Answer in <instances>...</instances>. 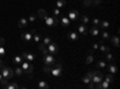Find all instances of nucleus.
Masks as SVG:
<instances>
[{"mask_svg": "<svg viewBox=\"0 0 120 89\" xmlns=\"http://www.w3.org/2000/svg\"><path fill=\"white\" fill-rule=\"evenodd\" d=\"M0 72H1V75H3V77L4 78H6V80H12L13 78V76H15V71L12 70L11 67H8V66H3L1 67V70H0Z\"/></svg>", "mask_w": 120, "mask_h": 89, "instance_id": "f257e3e1", "label": "nucleus"}, {"mask_svg": "<svg viewBox=\"0 0 120 89\" xmlns=\"http://www.w3.org/2000/svg\"><path fill=\"white\" fill-rule=\"evenodd\" d=\"M53 66L54 67H51V74L54 77L61 76V74H63V65H61V63H60V62H55V64Z\"/></svg>", "mask_w": 120, "mask_h": 89, "instance_id": "f03ea898", "label": "nucleus"}, {"mask_svg": "<svg viewBox=\"0 0 120 89\" xmlns=\"http://www.w3.org/2000/svg\"><path fill=\"white\" fill-rule=\"evenodd\" d=\"M55 58H54V55L53 54H51V53H47V54H45L43 55V63H45V65H49V66H52V65H54L55 64Z\"/></svg>", "mask_w": 120, "mask_h": 89, "instance_id": "7ed1b4c3", "label": "nucleus"}, {"mask_svg": "<svg viewBox=\"0 0 120 89\" xmlns=\"http://www.w3.org/2000/svg\"><path fill=\"white\" fill-rule=\"evenodd\" d=\"M45 22H46V25H48V27H56V25L60 23V21L56 18V16H55V17H49V16H47V17L45 18Z\"/></svg>", "mask_w": 120, "mask_h": 89, "instance_id": "20e7f679", "label": "nucleus"}, {"mask_svg": "<svg viewBox=\"0 0 120 89\" xmlns=\"http://www.w3.org/2000/svg\"><path fill=\"white\" fill-rule=\"evenodd\" d=\"M93 72H94V76L91 77V82L95 83V84H98L103 80V75L101 74V71H98V70H93Z\"/></svg>", "mask_w": 120, "mask_h": 89, "instance_id": "39448f33", "label": "nucleus"}, {"mask_svg": "<svg viewBox=\"0 0 120 89\" xmlns=\"http://www.w3.org/2000/svg\"><path fill=\"white\" fill-rule=\"evenodd\" d=\"M22 70L24 71V72H26V74H31L33 71H34V65L31 64V63H29V62H26V60H23L22 62Z\"/></svg>", "mask_w": 120, "mask_h": 89, "instance_id": "423d86ee", "label": "nucleus"}, {"mask_svg": "<svg viewBox=\"0 0 120 89\" xmlns=\"http://www.w3.org/2000/svg\"><path fill=\"white\" fill-rule=\"evenodd\" d=\"M47 49H48V53H51V54H56L59 52V47L55 42H51L49 45H47Z\"/></svg>", "mask_w": 120, "mask_h": 89, "instance_id": "0eeeda50", "label": "nucleus"}, {"mask_svg": "<svg viewBox=\"0 0 120 89\" xmlns=\"http://www.w3.org/2000/svg\"><path fill=\"white\" fill-rule=\"evenodd\" d=\"M67 18H68L71 22H76L77 19L79 18V12L77 11V10H72V11H70V12L67 13Z\"/></svg>", "mask_w": 120, "mask_h": 89, "instance_id": "6e6552de", "label": "nucleus"}, {"mask_svg": "<svg viewBox=\"0 0 120 89\" xmlns=\"http://www.w3.org/2000/svg\"><path fill=\"white\" fill-rule=\"evenodd\" d=\"M21 55L23 57L24 60H26V62H29V63H31V62L35 60V55H34L33 53H30V52H23Z\"/></svg>", "mask_w": 120, "mask_h": 89, "instance_id": "1a4fd4ad", "label": "nucleus"}, {"mask_svg": "<svg viewBox=\"0 0 120 89\" xmlns=\"http://www.w3.org/2000/svg\"><path fill=\"white\" fill-rule=\"evenodd\" d=\"M33 35H34V34H33L31 31H30V33H23L21 37H22V40H23V41H25V42H30V41L33 40Z\"/></svg>", "mask_w": 120, "mask_h": 89, "instance_id": "9d476101", "label": "nucleus"}, {"mask_svg": "<svg viewBox=\"0 0 120 89\" xmlns=\"http://www.w3.org/2000/svg\"><path fill=\"white\" fill-rule=\"evenodd\" d=\"M67 39H68L70 41H72V42L77 41L78 39H79V36H78V33H75V31H70V33L67 34Z\"/></svg>", "mask_w": 120, "mask_h": 89, "instance_id": "9b49d317", "label": "nucleus"}, {"mask_svg": "<svg viewBox=\"0 0 120 89\" xmlns=\"http://www.w3.org/2000/svg\"><path fill=\"white\" fill-rule=\"evenodd\" d=\"M108 71H109V74H112V75L116 74V71H118V67H116V65L114 64V62L109 64V66H108Z\"/></svg>", "mask_w": 120, "mask_h": 89, "instance_id": "f8f14e48", "label": "nucleus"}, {"mask_svg": "<svg viewBox=\"0 0 120 89\" xmlns=\"http://www.w3.org/2000/svg\"><path fill=\"white\" fill-rule=\"evenodd\" d=\"M78 34H81V35H86L88 34V29H86L85 24H81L78 27Z\"/></svg>", "mask_w": 120, "mask_h": 89, "instance_id": "ddd939ff", "label": "nucleus"}, {"mask_svg": "<svg viewBox=\"0 0 120 89\" xmlns=\"http://www.w3.org/2000/svg\"><path fill=\"white\" fill-rule=\"evenodd\" d=\"M4 88H5V89H17V88H19V85H18L17 83L12 82V83H7V84H5Z\"/></svg>", "mask_w": 120, "mask_h": 89, "instance_id": "4468645a", "label": "nucleus"}, {"mask_svg": "<svg viewBox=\"0 0 120 89\" xmlns=\"http://www.w3.org/2000/svg\"><path fill=\"white\" fill-rule=\"evenodd\" d=\"M37 15H38V17L41 18V19H45L48 15H47V11L46 10H43V8H40L38 10V12H37Z\"/></svg>", "mask_w": 120, "mask_h": 89, "instance_id": "2eb2a0df", "label": "nucleus"}, {"mask_svg": "<svg viewBox=\"0 0 120 89\" xmlns=\"http://www.w3.org/2000/svg\"><path fill=\"white\" fill-rule=\"evenodd\" d=\"M23 60H24V59H23L22 55H15L13 59H12V62H13L15 64H22Z\"/></svg>", "mask_w": 120, "mask_h": 89, "instance_id": "dca6fc26", "label": "nucleus"}, {"mask_svg": "<svg viewBox=\"0 0 120 89\" xmlns=\"http://www.w3.org/2000/svg\"><path fill=\"white\" fill-rule=\"evenodd\" d=\"M28 23L29 22H28L26 18H21V19H19V22H18V27L19 28H24V27H26Z\"/></svg>", "mask_w": 120, "mask_h": 89, "instance_id": "f3484780", "label": "nucleus"}, {"mask_svg": "<svg viewBox=\"0 0 120 89\" xmlns=\"http://www.w3.org/2000/svg\"><path fill=\"white\" fill-rule=\"evenodd\" d=\"M60 22H61V25L63 27H68L70 23H71V21H70L67 17H63L61 19H60Z\"/></svg>", "mask_w": 120, "mask_h": 89, "instance_id": "a211bd4d", "label": "nucleus"}, {"mask_svg": "<svg viewBox=\"0 0 120 89\" xmlns=\"http://www.w3.org/2000/svg\"><path fill=\"white\" fill-rule=\"evenodd\" d=\"M89 33H90V35H91V36H97V35L100 34V30H98V28L93 27V28L89 30Z\"/></svg>", "mask_w": 120, "mask_h": 89, "instance_id": "6ab92c4d", "label": "nucleus"}, {"mask_svg": "<svg viewBox=\"0 0 120 89\" xmlns=\"http://www.w3.org/2000/svg\"><path fill=\"white\" fill-rule=\"evenodd\" d=\"M38 49H40V51H41V53H42L43 55L48 53V49H47V46H45L43 43H40V45H38Z\"/></svg>", "mask_w": 120, "mask_h": 89, "instance_id": "aec40b11", "label": "nucleus"}, {"mask_svg": "<svg viewBox=\"0 0 120 89\" xmlns=\"http://www.w3.org/2000/svg\"><path fill=\"white\" fill-rule=\"evenodd\" d=\"M33 40H34L35 42H41V40H42V36H41V34H40V33H34Z\"/></svg>", "mask_w": 120, "mask_h": 89, "instance_id": "412c9836", "label": "nucleus"}, {"mask_svg": "<svg viewBox=\"0 0 120 89\" xmlns=\"http://www.w3.org/2000/svg\"><path fill=\"white\" fill-rule=\"evenodd\" d=\"M106 66H107V63L105 60H100V62L96 63V67L97 69H106Z\"/></svg>", "mask_w": 120, "mask_h": 89, "instance_id": "4be33fe9", "label": "nucleus"}, {"mask_svg": "<svg viewBox=\"0 0 120 89\" xmlns=\"http://www.w3.org/2000/svg\"><path fill=\"white\" fill-rule=\"evenodd\" d=\"M49 85L47 84V82H45V81H40L38 82V84H37V88L38 89H47Z\"/></svg>", "mask_w": 120, "mask_h": 89, "instance_id": "5701e85b", "label": "nucleus"}, {"mask_svg": "<svg viewBox=\"0 0 120 89\" xmlns=\"http://www.w3.org/2000/svg\"><path fill=\"white\" fill-rule=\"evenodd\" d=\"M65 4H66V0H56V7L58 8H63L65 7Z\"/></svg>", "mask_w": 120, "mask_h": 89, "instance_id": "b1692460", "label": "nucleus"}, {"mask_svg": "<svg viewBox=\"0 0 120 89\" xmlns=\"http://www.w3.org/2000/svg\"><path fill=\"white\" fill-rule=\"evenodd\" d=\"M111 41H112L113 46L119 47V37H118V36H112V37H111Z\"/></svg>", "mask_w": 120, "mask_h": 89, "instance_id": "393cba45", "label": "nucleus"}, {"mask_svg": "<svg viewBox=\"0 0 120 89\" xmlns=\"http://www.w3.org/2000/svg\"><path fill=\"white\" fill-rule=\"evenodd\" d=\"M105 54H106V60H107V62H109V63H113V62H114V57L109 53V52H107V53H105Z\"/></svg>", "mask_w": 120, "mask_h": 89, "instance_id": "a878e982", "label": "nucleus"}, {"mask_svg": "<svg viewBox=\"0 0 120 89\" xmlns=\"http://www.w3.org/2000/svg\"><path fill=\"white\" fill-rule=\"evenodd\" d=\"M105 81H107L109 84H111V83H113V81H114V77H113V75H112V74L107 75V76L105 77Z\"/></svg>", "mask_w": 120, "mask_h": 89, "instance_id": "bb28decb", "label": "nucleus"}, {"mask_svg": "<svg viewBox=\"0 0 120 89\" xmlns=\"http://www.w3.org/2000/svg\"><path fill=\"white\" fill-rule=\"evenodd\" d=\"M52 41H53V40H52V39L49 37V36H45V37H43V40H42V43H43L45 46H47V45L51 43Z\"/></svg>", "mask_w": 120, "mask_h": 89, "instance_id": "cd10ccee", "label": "nucleus"}, {"mask_svg": "<svg viewBox=\"0 0 120 89\" xmlns=\"http://www.w3.org/2000/svg\"><path fill=\"white\" fill-rule=\"evenodd\" d=\"M93 62H94V55L90 54V53H88V57H86V59H85V63H86V64H91Z\"/></svg>", "mask_w": 120, "mask_h": 89, "instance_id": "c85d7f7f", "label": "nucleus"}, {"mask_svg": "<svg viewBox=\"0 0 120 89\" xmlns=\"http://www.w3.org/2000/svg\"><path fill=\"white\" fill-rule=\"evenodd\" d=\"M98 48H100V51L103 52V53L109 52V47H107V46H105V45H98Z\"/></svg>", "mask_w": 120, "mask_h": 89, "instance_id": "c756f323", "label": "nucleus"}, {"mask_svg": "<svg viewBox=\"0 0 120 89\" xmlns=\"http://www.w3.org/2000/svg\"><path fill=\"white\" fill-rule=\"evenodd\" d=\"M89 17L86 16V15H83L82 17H81V22H82V24H86V23H89Z\"/></svg>", "mask_w": 120, "mask_h": 89, "instance_id": "7c9ffc66", "label": "nucleus"}, {"mask_svg": "<svg viewBox=\"0 0 120 89\" xmlns=\"http://www.w3.org/2000/svg\"><path fill=\"white\" fill-rule=\"evenodd\" d=\"M13 71H15V75H17V76H22L23 72H24V71L22 70V67H18V66L16 67V70H13Z\"/></svg>", "mask_w": 120, "mask_h": 89, "instance_id": "2f4dec72", "label": "nucleus"}, {"mask_svg": "<svg viewBox=\"0 0 120 89\" xmlns=\"http://www.w3.org/2000/svg\"><path fill=\"white\" fill-rule=\"evenodd\" d=\"M100 25H101L102 29H107V28L109 27V23H108L107 21H101V22H100Z\"/></svg>", "mask_w": 120, "mask_h": 89, "instance_id": "473e14b6", "label": "nucleus"}, {"mask_svg": "<svg viewBox=\"0 0 120 89\" xmlns=\"http://www.w3.org/2000/svg\"><path fill=\"white\" fill-rule=\"evenodd\" d=\"M101 36H102V39H103V40H108V39L111 37V36H109V33H108V31H106V30L101 33Z\"/></svg>", "mask_w": 120, "mask_h": 89, "instance_id": "72a5a7b5", "label": "nucleus"}, {"mask_svg": "<svg viewBox=\"0 0 120 89\" xmlns=\"http://www.w3.org/2000/svg\"><path fill=\"white\" fill-rule=\"evenodd\" d=\"M82 81H83V83H84V84H88V83H90V82H91V80H90V78H89L86 75L82 77Z\"/></svg>", "mask_w": 120, "mask_h": 89, "instance_id": "f704fd0d", "label": "nucleus"}, {"mask_svg": "<svg viewBox=\"0 0 120 89\" xmlns=\"http://www.w3.org/2000/svg\"><path fill=\"white\" fill-rule=\"evenodd\" d=\"M43 72H45L46 75H49V74H51V66H49V65H45Z\"/></svg>", "mask_w": 120, "mask_h": 89, "instance_id": "c9c22d12", "label": "nucleus"}, {"mask_svg": "<svg viewBox=\"0 0 120 89\" xmlns=\"http://www.w3.org/2000/svg\"><path fill=\"white\" fill-rule=\"evenodd\" d=\"M5 47L4 46H0V58H3L4 55H5Z\"/></svg>", "mask_w": 120, "mask_h": 89, "instance_id": "e433bc0d", "label": "nucleus"}, {"mask_svg": "<svg viewBox=\"0 0 120 89\" xmlns=\"http://www.w3.org/2000/svg\"><path fill=\"white\" fill-rule=\"evenodd\" d=\"M35 19H36V15H30V17H29V19H28V22L34 23V22H35Z\"/></svg>", "mask_w": 120, "mask_h": 89, "instance_id": "4c0bfd02", "label": "nucleus"}, {"mask_svg": "<svg viewBox=\"0 0 120 89\" xmlns=\"http://www.w3.org/2000/svg\"><path fill=\"white\" fill-rule=\"evenodd\" d=\"M83 4L84 6H90V5H93V0H83Z\"/></svg>", "mask_w": 120, "mask_h": 89, "instance_id": "58836bf2", "label": "nucleus"}, {"mask_svg": "<svg viewBox=\"0 0 120 89\" xmlns=\"http://www.w3.org/2000/svg\"><path fill=\"white\" fill-rule=\"evenodd\" d=\"M100 22H101V21H100L98 18H94V19H93V24H94V27L100 25Z\"/></svg>", "mask_w": 120, "mask_h": 89, "instance_id": "ea45409f", "label": "nucleus"}, {"mask_svg": "<svg viewBox=\"0 0 120 89\" xmlns=\"http://www.w3.org/2000/svg\"><path fill=\"white\" fill-rule=\"evenodd\" d=\"M53 13H54V16H59V15H60V8H58V7L54 8V10H53Z\"/></svg>", "mask_w": 120, "mask_h": 89, "instance_id": "a19ab883", "label": "nucleus"}, {"mask_svg": "<svg viewBox=\"0 0 120 89\" xmlns=\"http://www.w3.org/2000/svg\"><path fill=\"white\" fill-rule=\"evenodd\" d=\"M100 4H101V0H93V5H95V6H98Z\"/></svg>", "mask_w": 120, "mask_h": 89, "instance_id": "79ce46f5", "label": "nucleus"}, {"mask_svg": "<svg viewBox=\"0 0 120 89\" xmlns=\"http://www.w3.org/2000/svg\"><path fill=\"white\" fill-rule=\"evenodd\" d=\"M88 88H89V89H94V88H95V83H93V82L88 83Z\"/></svg>", "mask_w": 120, "mask_h": 89, "instance_id": "37998d69", "label": "nucleus"}, {"mask_svg": "<svg viewBox=\"0 0 120 89\" xmlns=\"http://www.w3.org/2000/svg\"><path fill=\"white\" fill-rule=\"evenodd\" d=\"M86 76H88V77L90 78V80H91V77L94 76V72H93V70H91V71H88V74H86Z\"/></svg>", "mask_w": 120, "mask_h": 89, "instance_id": "c03bdc74", "label": "nucleus"}, {"mask_svg": "<svg viewBox=\"0 0 120 89\" xmlns=\"http://www.w3.org/2000/svg\"><path fill=\"white\" fill-rule=\"evenodd\" d=\"M93 49H94V51L98 49V43H94V45H93Z\"/></svg>", "mask_w": 120, "mask_h": 89, "instance_id": "a18cd8bd", "label": "nucleus"}, {"mask_svg": "<svg viewBox=\"0 0 120 89\" xmlns=\"http://www.w3.org/2000/svg\"><path fill=\"white\" fill-rule=\"evenodd\" d=\"M4 43H5V40L3 37H0V46H4Z\"/></svg>", "mask_w": 120, "mask_h": 89, "instance_id": "49530a36", "label": "nucleus"}, {"mask_svg": "<svg viewBox=\"0 0 120 89\" xmlns=\"http://www.w3.org/2000/svg\"><path fill=\"white\" fill-rule=\"evenodd\" d=\"M3 66H4V63H3V60H1V58H0V70H1Z\"/></svg>", "mask_w": 120, "mask_h": 89, "instance_id": "de8ad7c7", "label": "nucleus"}, {"mask_svg": "<svg viewBox=\"0 0 120 89\" xmlns=\"http://www.w3.org/2000/svg\"><path fill=\"white\" fill-rule=\"evenodd\" d=\"M4 80V77H3V75H1V72H0V82H1Z\"/></svg>", "mask_w": 120, "mask_h": 89, "instance_id": "09e8293b", "label": "nucleus"}]
</instances>
